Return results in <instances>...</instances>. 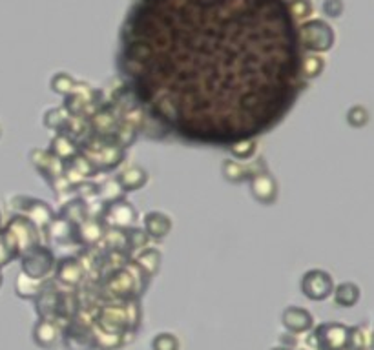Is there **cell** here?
<instances>
[{"instance_id": "cell-19", "label": "cell", "mask_w": 374, "mask_h": 350, "mask_svg": "<svg viewBox=\"0 0 374 350\" xmlns=\"http://www.w3.org/2000/svg\"><path fill=\"white\" fill-rule=\"evenodd\" d=\"M46 232L50 233V237L59 244H77L79 241V226L70 223L64 217H55L51 221Z\"/></svg>"}, {"instance_id": "cell-10", "label": "cell", "mask_w": 374, "mask_h": 350, "mask_svg": "<svg viewBox=\"0 0 374 350\" xmlns=\"http://www.w3.org/2000/svg\"><path fill=\"white\" fill-rule=\"evenodd\" d=\"M30 161L33 163V166H35L37 170L44 175V179L50 184H53L55 179L62 177L64 164H62L61 159H57L50 150L33 148V150L30 152Z\"/></svg>"}, {"instance_id": "cell-7", "label": "cell", "mask_w": 374, "mask_h": 350, "mask_svg": "<svg viewBox=\"0 0 374 350\" xmlns=\"http://www.w3.org/2000/svg\"><path fill=\"white\" fill-rule=\"evenodd\" d=\"M349 327L342 323H324L314 330L316 350H344L347 347Z\"/></svg>"}, {"instance_id": "cell-1", "label": "cell", "mask_w": 374, "mask_h": 350, "mask_svg": "<svg viewBox=\"0 0 374 350\" xmlns=\"http://www.w3.org/2000/svg\"><path fill=\"white\" fill-rule=\"evenodd\" d=\"M290 0H133L117 68L162 132L228 148L268 133L303 90Z\"/></svg>"}, {"instance_id": "cell-22", "label": "cell", "mask_w": 374, "mask_h": 350, "mask_svg": "<svg viewBox=\"0 0 374 350\" xmlns=\"http://www.w3.org/2000/svg\"><path fill=\"white\" fill-rule=\"evenodd\" d=\"M254 173H258L254 170L252 166H248V164L238 163V161H223L221 164V175L225 177V181L232 184H241L245 181H250Z\"/></svg>"}, {"instance_id": "cell-30", "label": "cell", "mask_w": 374, "mask_h": 350, "mask_svg": "<svg viewBox=\"0 0 374 350\" xmlns=\"http://www.w3.org/2000/svg\"><path fill=\"white\" fill-rule=\"evenodd\" d=\"M230 150V155L234 159H238V161H248V159H252L258 152V141L256 139H243V141L234 142L228 146Z\"/></svg>"}, {"instance_id": "cell-41", "label": "cell", "mask_w": 374, "mask_h": 350, "mask_svg": "<svg viewBox=\"0 0 374 350\" xmlns=\"http://www.w3.org/2000/svg\"><path fill=\"white\" fill-rule=\"evenodd\" d=\"M371 350H374V332L373 336H371Z\"/></svg>"}, {"instance_id": "cell-11", "label": "cell", "mask_w": 374, "mask_h": 350, "mask_svg": "<svg viewBox=\"0 0 374 350\" xmlns=\"http://www.w3.org/2000/svg\"><path fill=\"white\" fill-rule=\"evenodd\" d=\"M62 164H64L62 177L66 179V183L70 184V186H77V184H81L82 181H88V179L93 177V175L99 172L95 164L91 163L86 155H81V153Z\"/></svg>"}, {"instance_id": "cell-27", "label": "cell", "mask_w": 374, "mask_h": 350, "mask_svg": "<svg viewBox=\"0 0 374 350\" xmlns=\"http://www.w3.org/2000/svg\"><path fill=\"white\" fill-rule=\"evenodd\" d=\"M42 289H44L42 281L31 280V278H28V275L22 274V272L19 274V278H17L15 281V292L22 300H35L37 295L41 294Z\"/></svg>"}, {"instance_id": "cell-12", "label": "cell", "mask_w": 374, "mask_h": 350, "mask_svg": "<svg viewBox=\"0 0 374 350\" xmlns=\"http://www.w3.org/2000/svg\"><path fill=\"white\" fill-rule=\"evenodd\" d=\"M95 325L108 330V332H115V334H122L124 330L132 329L128 310L122 309V307H104L97 315Z\"/></svg>"}, {"instance_id": "cell-18", "label": "cell", "mask_w": 374, "mask_h": 350, "mask_svg": "<svg viewBox=\"0 0 374 350\" xmlns=\"http://www.w3.org/2000/svg\"><path fill=\"white\" fill-rule=\"evenodd\" d=\"M142 224H144V232L148 233V237L157 239V241L167 237L174 226L170 215H167L165 212H157V210L148 212L142 219Z\"/></svg>"}, {"instance_id": "cell-40", "label": "cell", "mask_w": 374, "mask_h": 350, "mask_svg": "<svg viewBox=\"0 0 374 350\" xmlns=\"http://www.w3.org/2000/svg\"><path fill=\"white\" fill-rule=\"evenodd\" d=\"M270 350H292V349H288V347H272Z\"/></svg>"}, {"instance_id": "cell-9", "label": "cell", "mask_w": 374, "mask_h": 350, "mask_svg": "<svg viewBox=\"0 0 374 350\" xmlns=\"http://www.w3.org/2000/svg\"><path fill=\"white\" fill-rule=\"evenodd\" d=\"M248 188H250L252 197L265 206H270L278 199V181L268 172L254 173L248 181Z\"/></svg>"}, {"instance_id": "cell-17", "label": "cell", "mask_w": 374, "mask_h": 350, "mask_svg": "<svg viewBox=\"0 0 374 350\" xmlns=\"http://www.w3.org/2000/svg\"><path fill=\"white\" fill-rule=\"evenodd\" d=\"M22 215L30 219L31 223L35 224L39 230H48V226L51 224V221L55 219V212L50 206V203L41 201V199L30 197L26 208L22 210Z\"/></svg>"}, {"instance_id": "cell-2", "label": "cell", "mask_w": 374, "mask_h": 350, "mask_svg": "<svg viewBox=\"0 0 374 350\" xmlns=\"http://www.w3.org/2000/svg\"><path fill=\"white\" fill-rule=\"evenodd\" d=\"M0 241L11 259H15L37 244H41V230L37 229L26 215H15L6 224Z\"/></svg>"}, {"instance_id": "cell-24", "label": "cell", "mask_w": 374, "mask_h": 350, "mask_svg": "<svg viewBox=\"0 0 374 350\" xmlns=\"http://www.w3.org/2000/svg\"><path fill=\"white\" fill-rule=\"evenodd\" d=\"M334 303L342 309H350L359 301V286L356 283H342L334 286Z\"/></svg>"}, {"instance_id": "cell-8", "label": "cell", "mask_w": 374, "mask_h": 350, "mask_svg": "<svg viewBox=\"0 0 374 350\" xmlns=\"http://www.w3.org/2000/svg\"><path fill=\"white\" fill-rule=\"evenodd\" d=\"M333 41V31L325 22L312 21L301 26V42H303L305 50L325 51L329 50Z\"/></svg>"}, {"instance_id": "cell-14", "label": "cell", "mask_w": 374, "mask_h": 350, "mask_svg": "<svg viewBox=\"0 0 374 350\" xmlns=\"http://www.w3.org/2000/svg\"><path fill=\"white\" fill-rule=\"evenodd\" d=\"M62 307V294L57 289L46 286L41 290V294L35 298L37 314L41 315V320H57L61 314Z\"/></svg>"}, {"instance_id": "cell-34", "label": "cell", "mask_w": 374, "mask_h": 350, "mask_svg": "<svg viewBox=\"0 0 374 350\" xmlns=\"http://www.w3.org/2000/svg\"><path fill=\"white\" fill-rule=\"evenodd\" d=\"M179 340L172 332H161L152 340V350H179Z\"/></svg>"}, {"instance_id": "cell-35", "label": "cell", "mask_w": 374, "mask_h": 350, "mask_svg": "<svg viewBox=\"0 0 374 350\" xmlns=\"http://www.w3.org/2000/svg\"><path fill=\"white\" fill-rule=\"evenodd\" d=\"M321 71H324V61H321V57H305L303 66H301V75H303V79H314V77H318Z\"/></svg>"}, {"instance_id": "cell-36", "label": "cell", "mask_w": 374, "mask_h": 350, "mask_svg": "<svg viewBox=\"0 0 374 350\" xmlns=\"http://www.w3.org/2000/svg\"><path fill=\"white\" fill-rule=\"evenodd\" d=\"M104 241L108 243L110 250L127 249V232H122L119 229L104 230Z\"/></svg>"}, {"instance_id": "cell-38", "label": "cell", "mask_w": 374, "mask_h": 350, "mask_svg": "<svg viewBox=\"0 0 374 350\" xmlns=\"http://www.w3.org/2000/svg\"><path fill=\"white\" fill-rule=\"evenodd\" d=\"M347 347L353 350H365V347H367V336H365L364 329H359V327H349Z\"/></svg>"}, {"instance_id": "cell-21", "label": "cell", "mask_w": 374, "mask_h": 350, "mask_svg": "<svg viewBox=\"0 0 374 350\" xmlns=\"http://www.w3.org/2000/svg\"><path fill=\"white\" fill-rule=\"evenodd\" d=\"M50 152L53 153L57 159H61L62 163H66V161L73 159L75 155H79V148H77V142L73 141L71 135L59 132L55 137L51 139Z\"/></svg>"}, {"instance_id": "cell-26", "label": "cell", "mask_w": 374, "mask_h": 350, "mask_svg": "<svg viewBox=\"0 0 374 350\" xmlns=\"http://www.w3.org/2000/svg\"><path fill=\"white\" fill-rule=\"evenodd\" d=\"M59 217L68 219L70 223L73 224H82L88 217V206L86 201H82V199H73V201H68L64 206L61 208V215Z\"/></svg>"}, {"instance_id": "cell-23", "label": "cell", "mask_w": 374, "mask_h": 350, "mask_svg": "<svg viewBox=\"0 0 374 350\" xmlns=\"http://www.w3.org/2000/svg\"><path fill=\"white\" fill-rule=\"evenodd\" d=\"M161 252L152 246H147V249L139 250V254L135 255V264L139 269L148 275V278H153V275L159 272V266H161Z\"/></svg>"}, {"instance_id": "cell-43", "label": "cell", "mask_w": 374, "mask_h": 350, "mask_svg": "<svg viewBox=\"0 0 374 350\" xmlns=\"http://www.w3.org/2000/svg\"><path fill=\"white\" fill-rule=\"evenodd\" d=\"M0 137H2V126H0Z\"/></svg>"}, {"instance_id": "cell-39", "label": "cell", "mask_w": 374, "mask_h": 350, "mask_svg": "<svg viewBox=\"0 0 374 350\" xmlns=\"http://www.w3.org/2000/svg\"><path fill=\"white\" fill-rule=\"evenodd\" d=\"M99 186H101V184L93 183V181H82L81 184H77L75 190L82 197V201H86V199L99 197Z\"/></svg>"}, {"instance_id": "cell-25", "label": "cell", "mask_w": 374, "mask_h": 350, "mask_svg": "<svg viewBox=\"0 0 374 350\" xmlns=\"http://www.w3.org/2000/svg\"><path fill=\"white\" fill-rule=\"evenodd\" d=\"M104 237V224L99 217L97 219H86L84 223L79 224V241L88 246H93Z\"/></svg>"}, {"instance_id": "cell-42", "label": "cell", "mask_w": 374, "mask_h": 350, "mask_svg": "<svg viewBox=\"0 0 374 350\" xmlns=\"http://www.w3.org/2000/svg\"><path fill=\"white\" fill-rule=\"evenodd\" d=\"M0 286H2V274H0Z\"/></svg>"}, {"instance_id": "cell-44", "label": "cell", "mask_w": 374, "mask_h": 350, "mask_svg": "<svg viewBox=\"0 0 374 350\" xmlns=\"http://www.w3.org/2000/svg\"><path fill=\"white\" fill-rule=\"evenodd\" d=\"M344 350H353V349H349V347H345V349Z\"/></svg>"}, {"instance_id": "cell-29", "label": "cell", "mask_w": 374, "mask_h": 350, "mask_svg": "<svg viewBox=\"0 0 374 350\" xmlns=\"http://www.w3.org/2000/svg\"><path fill=\"white\" fill-rule=\"evenodd\" d=\"M68 121H70V115L64 108H50V110H46L44 117H42L44 126L55 130V132H62Z\"/></svg>"}, {"instance_id": "cell-28", "label": "cell", "mask_w": 374, "mask_h": 350, "mask_svg": "<svg viewBox=\"0 0 374 350\" xmlns=\"http://www.w3.org/2000/svg\"><path fill=\"white\" fill-rule=\"evenodd\" d=\"M93 341L95 345L102 350H115L124 343L122 334H115V332H108V330L101 329V327H93Z\"/></svg>"}, {"instance_id": "cell-33", "label": "cell", "mask_w": 374, "mask_h": 350, "mask_svg": "<svg viewBox=\"0 0 374 350\" xmlns=\"http://www.w3.org/2000/svg\"><path fill=\"white\" fill-rule=\"evenodd\" d=\"M148 233L142 229H128L127 232V249L128 250H142L148 244Z\"/></svg>"}, {"instance_id": "cell-3", "label": "cell", "mask_w": 374, "mask_h": 350, "mask_svg": "<svg viewBox=\"0 0 374 350\" xmlns=\"http://www.w3.org/2000/svg\"><path fill=\"white\" fill-rule=\"evenodd\" d=\"M21 269L31 280L44 281L55 270V255L48 246L37 244L21 255Z\"/></svg>"}, {"instance_id": "cell-31", "label": "cell", "mask_w": 374, "mask_h": 350, "mask_svg": "<svg viewBox=\"0 0 374 350\" xmlns=\"http://www.w3.org/2000/svg\"><path fill=\"white\" fill-rule=\"evenodd\" d=\"M50 86H51V92H55V93H59V95H64V97L75 93L77 88H79L77 86V82L73 81L71 77L64 75V73H62V75L53 77Z\"/></svg>"}, {"instance_id": "cell-32", "label": "cell", "mask_w": 374, "mask_h": 350, "mask_svg": "<svg viewBox=\"0 0 374 350\" xmlns=\"http://www.w3.org/2000/svg\"><path fill=\"white\" fill-rule=\"evenodd\" d=\"M122 188L119 186L115 179H108L106 183H102L99 186V195L104 199V203H111V201H119L122 199Z\"/></svg>"}, {"instance_id": "cell-37", "label": "cell", "mask_w": 374, "mask_h": 350, "mask_svg": "<svg viewBox=\"0 0 374 350\" xmlns=\"http://www.w3.org/2000/svg\"><path fill=\"white\" fill-rule=\"evenodd\" d=\"M347 122H349V126L353 128H364L365 124L369 122V112H367L364 106L356 104V106H353L349 112H347Z\"/></svg>"}, {"instance_id": "cell-5", "label": "cell", "mask_w": 374, "mask_h": 350, "mask_svg": "<svg viewBox=\"0 0 374 350\" xmlns=\"http://www.w3.org/2000/svg\"><path fill=\"white\" fill-rule=\"evenodd\" d=\"M101 221L102 224H108L110 229H130L137 221V210L127 199L104 203V208L101 212Z\"/></svg>"}, {"instance_id": "cell-15", "label": "cell", "mask_w": 374, "mask_h": 350, "mask_svg": "<svg viewBox=\"0 0 374 350\" xmlns=\"http://www.w3.org/2000/svg\"><path fill=\"white\" fill-rule=\"evenodd\" d=\"M61 336L62 329L55 320H39L37 325L33 327V341H35V345L41 347V349L51 350L53 347H57Z\"/></svg>"}, {"instance_id": "cell-16", "label": "cell", "mask_w": 374, "mask_h": 350, "mask_svg": "<svg viewBox=\"0 0 374 350\" xmlns=\"http://www.w3.org/2000/svg\"><path fill=\"white\" fill-rule=\"evenodd\" d=\"M55 278L64 286H77L84 280V266L77 257H62L55 263Z\"/></svg>"}, {"instance_id": "cell-4", "label": "cell", "mask_w": 374, "mask_h": 350, "mask_svg": "<svg viewBox=\"0 0 374 350\" xmlns=\"http://www.w3.org/2000/svg\"><path fill=\"white\" fill-rule=\"evenodd\" d=\"M299 290H301L305 298L310 301L329 300L334 292L333 275L321 269L307 270V272L301 275V281H299Z\"/></svg>"}, {"instance_id": "cell-6", "label": "cell", "mask_w": 374, "mask_h": 350, "mask_svg": "<svg viewBox=\"0 0 374 350\" xmlns=\"http://www.w3.org/2000/svg\"><path fill=\"white\" fill-rule=\"evenodd\" d=\"M137 284H139L137 278H133L132 272L127 266H121L111 270L110 275L104 280V292H108V295L113 300L130 301L135 294Z\"/></svg>"}, {"instance_id": "cell-20", "label": "cell", "mask_w": 374, "mask_h": 350, "mask_svg": "<svg viewBox=\"0 0 374 350\" xmlns=\"http://www.w3.org/2000/svg\"><path fill=\"white\" fill-rule=\"evenodd\" d=\"M119 186L122 188V192L130 193L141 190L142 186H147L148 183V172L141 166H130L127 170H122L115 177Z\"/></svg>"}, {"instance_id": "cell-13", "label": "cell", "mask_w": 374, "mask_h": 350, "mask_svg": "<svg viewBox=\"0 0 374 350\" xmlns=\"http://www.w3.org/2000/svg\"><path fill=\"white\" fill-rule=\"evenodd\" d=\"M281 325L288 334H305L314 327V318L301 307H287L281 314Z\"/></svg>"}]
</instances>
